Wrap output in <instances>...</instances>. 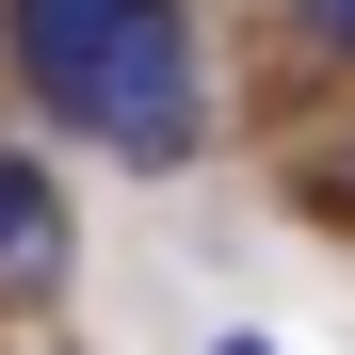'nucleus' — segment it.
Listing matches in <instances>:
<instances>
[{
	"mask_svg": "<svg viewBox=\"0 0 355 355\" xmlns=\"http://www.w3.org/2000/svg\"><path fill=\"white\" fill-rule=\"evenodd\" d=\"M17 65H33V97L65 113L81 146H113V162H194V146H210L178 0H17Z\"/></svg>",
	"mask_w": 355,
	"mask_h": 355,
	"instance_id": "f257e3e1",
	"label": "nucleus"
},
{
	"mask_svg": "<svg viewBox=\"0 0 355 355\" xmlns=\"http://www.w3.org/2000/svg\"><path fill=\"white\" fill-rule=\"evenodd\" d=\"M33 291H65V178L0 146V307H33Z\"/></svg>",
	"mask_w": 355,
	"mask_h": 355,
	"instance_id": "f03ea898",
	"label": "nucleus"
},
{
	"mask_svg": "<svg viewBox=\"0 0 355 355\" xmlns=\"http://www.w3.org/2000/svg\"><path fill=\"white\" fill-rule=\"evenodd\" d=\"M291 17H307V33H323V49H355V0H291Z\"/></svg>",
	"mask_w": 355,
	"mask_h": 355,
	"instance_id": "7ed1b4c3",
	"label": "nucleus"
},
{
	"mask_svg": "<svg viewBox=\"0 0 355 355\" xmlns=\"http://www.w3.org/2000/svg\"><path fill=\"white\" fill-rule=\"evenodd\" d=\"M210 355H275V339H259V323H226V339H210Z\"/></svg>",
	"mask_w": 355,
	"mask_h": 355,
	"instance_id": "20e7f679",
	"label": "nucleus"
},
{
	"mask_svg": "<svg viewBox=\"0 0 355 355\" xmlns=\"http://www.w3.org/2000/svg\"><path fill=\"white\" fill-rule=\"evenodd\" d=\"M323 194H339V210H355V146H339V162H323Z\"/></svg>",
	"mask_w": 355,
	"mask_h": 355,
	"instance_id": "39448f33",
	"label": "nucleus"
}]
</instances>
